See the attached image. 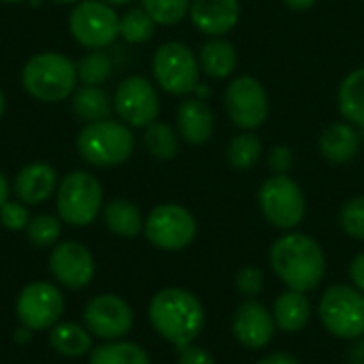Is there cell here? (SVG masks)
Wrapping results in <instances>:
<instances>
[{
    "label": "cell",
    "mask_w": 364,
    "mask_h": 364,
    "mask_svg": "<svg viewBox=\"0 0 364 364\" xmlns=\"http://www.w3.org/2000/svg\"><path fill=\"white\" fill-rule=\"evenodd\" d=\"M151 328L173 348L192 346L205 328V307L186 288H162L147 307Z\"/></svg>",
    "instance_id": "1"
},
{
    "label": "cell",
    "mask_w": 364,
    "mask_h": 364,
    "mask_svg": "<svg viewBox=\"0 0 364 364\" xmlns=\"http://www.w3.org/2000/svg\"><path fill=\"white\" fill-rule=\"evenodd\" d=\"M271 269L288 290L311 292L326 277L322 245L305 232H286L271 245Z\"/></svg>",
    "instance_id": "2"
},
{
    "label": "cell",
    "mask_w": 364,
    "mask_h": 364,
    "mask_svg": "<svg viewBox=\"0 0 364 364\" xmlns=\"http://www.w3.org/2000/svg\"><path fill=\"white\" fill-rule=\"evenodd\" d=\"M77 64L58 51L32 55L21 70L23 90L41 102L66 100L77 87Z\"/></svg>",
    "instance_id": "3"
},
{
    "label": "cell",
    "mask_w": 364,
    "mask_h": 364,
    "mask_svg": "<svg viewBox=\"0 0 364 364\" xmlns=\"http://www.w3.org/2000/svg\"><path fill=\"white\" fill-rule=\"evenodd\" d=\"M77 151L92 166H119L132 156L134 136L128 124L113 119L90 122L77 136Z\"/></svg>",
    "instance_id": "4"
},
{
    "label": "cell",
    "mask_w": 364,
    "mask_h": 364,
    "mask_svg": "<svg viewBox=\"0 0 364 364\" xmlns=\"http://www.w3.org/2000/svg\"><path fill=\"white\" fill-rule=\"evenodd\" d=\"M318 316L333 337L343 341L360 339L364 337V292L350 284L326 288L318 305Z\"/></svg>",
    "instance_id": "5"
},
{
    "label": "cell",
    "mask_w": 364,
    "mask_h": 364,
    "mask_svg": "<svg viewBox=\"0 0 364 364\" xmlns=\"http://www.w3.org/2000/svg\"><path fill=\"white\" fill-rule=\"evenodd\" d=\"M102 186L94 175L73 171L55 190L58 218L68 226H90L102 213Z\"/></svg>",
    "instance_id": "6"
},
{
    "label": "cell",
    "mask_w": 364,
    "mask_h": 364,
    "mask_svg": "<svg viewBox=\"0 0 364 364\" xmlns=\"http://www.w3.org/2000/svg\"><path fill=\"white\" fill-rule=\"evenodd\" d=\"M258 207L264 220L279 230H294L307 211L301 186L288 175H273L260 186Z\"/></svg>",
    "instance_id": "7"
},
{
    "label": "cell",
    "mask_w": 364,
    "mask_h": 364,
    "mask_svg": "<svg viewBox=\"0 0 364 364\" xmlns=\"http://www.w3.org/2000/svg\"><path fill=\"white\" fill-rule=\"evenodd\" d=\"M151 70L156 83L173 96H186L198 85V60L194 51L179 41H168L156 49Z\"/></svg>",
    "instance_id": "8"
},
{
    "label": "cell",
    "mask_w": 364,
    "mask_h": 364,
    "mask_svg": "<svg viewBox=\"0 0 364 364\" xmlns=\"http://www.w3.org/2000/svg\"><path fill=\"white\" fill-rule=\"evenodd\" d=\"M198 232L196 218L181 205L164 203L149 211L145 218L143 235L145 239L162 252L186 250Z\"/></svg>",
    "instance_id": "9"
},
{
    "label": "cell",
    "mask_w": 364,
    "mask_h": 364,
    "mask_svg": "<svg viewBox=\"0 0 364 364\" xmlns=\"http://www.w3.org/2000/svg\"><path fill=\"white\" fill-rule=\"evenodd\" d=\"M66 309L62 290L51 282H30L21 288L15 301V316L21 326L32 333L53 328Z\"/></svg>",
    "instance_id": "10"
},
{
    "label": "cell",
    "mask_w": 364,
    "mask_h": 364,
    "mask_svg": "<svg viewBox=\"0 0 364 364\" xmlns=\"http://www.w3.org/2000/svg\"><path fill=\"white\" fill-rule=\"evenodd\" d=\"M68 28L79 45L102 49L119 36V17L102 0H81L68 17Z\"/></svg>",
    "instance_id": "11"
},
{
    "label": "cell",
    "mask_w": 364,
    "mask_h": 364,
    "mask_svg": "<svg viewBox=\"0 0 364 364\" xmlns=\"http://www.w3.org/2000/svg\"><path fill=\"white\" fill-rule=\"evenodd\" d=\"M83 326L94 339L119 341L134 326V309L119 294H96L83 307Z\"/></svg>",
    "instance_id": "12"
},
{
    "label": "cell",
    "mask_w": 364,
    "mask_h": 364,
    "mask_svg": "<svg viewBox=\"0 0 364 364\" xmlns=\"http://www.w3.org/2000/svg\"><path fill=\"white\" fill-rule=\"evenodd\" d=\"M226 113L235 126L243 130L260 128L269 115V98L264 85L250 75L237 77L228 83L224 92Z\"/></svg>",
    "instance_id": "13"
},
{
    "label": "cell",
    "mask_w": 364,
    "mask_h": 364,
    "mask_svg": "<svg viewBox=\"0 0 364 364\" xmlns=\"http://www.w3.org/2000/svg\"><path fill=\"white\" fill-rule=\"evenodd\" d=\"M113 107L124 124L134 128H147L158 119L160 113L158 92L151 81L141 75H132L117 85Z\"/></svg>",
    "instance_id": "14"
},
{
    "label": "cell",
    "mask_w": 364,
    "mask_h": 364,
    "mask_svg": "<svg viewBox=\"0 0 364 364\" xmlns=\"http://www.w3.org/2000/svg\"><path fill=\"white\" fill-rule=\"evenodd\" d=\"M49 273L68 290H83L96 275L92 252L79 241H60L49 254Z\"/></svg>",
    "instance_id": "15"
},
{
    "label": "cell",
    "mask_w": 364,
    "mask_h": 364,
    "mask_svg": "<svg viewBox=\"0 0 364 364\" xmlns=\"http://www.w3.org/2000/svg\"><path fill=\"white\" fill-rule=\"evenodd\" d=\"M232 333L243 348L264 350L277 333L273 311L256 299H245L232 316Z\"/></svg>",
    "instance_id": "16"
},
{
    "label": "cell",
    "mask_w": 364,
    "mask_h": 364,
    "mask_svg": "<svg viewBox=\"0 0 364 364\" xmlns=\"http://www.w3.org/2000/svg\"><path fill=\"white\" fill-rule=\"evenodd\" d=\"M190 19L207 36L228 34L241 15L239 0H190Z\"/></svg>",
    "instance_id": "17"
},
{
    "label": "cell",
    "mask_w": 364,
    "mask_h": 364,
    "mask_svg": "<svg viewBox=\"0 0 364 364\" xmlns=\"http://www.w3.org/2000/svg\"><path fill=\"white\" fill-rule=\"evenodd\" d=\"M11 188L17 200H21L23 205H32V207L43 205L58 190V175L53 166L45 162H32V164H26L15 175V181Z\"/></svg>",
    "instance_id": "18"
},
{
    "label": "cell",
    "mask_w": 364,
    "mask_h": 364,
    "mask_svg": "<svg viewBox=\"0 0 364 364\" xmlns=\"http://www.w3.org/2000/svg\"><path fill=\"white\" fill-rule=\"evenodd\" d=\"M363 128L350 122H333L320 134V154L333 164H346L354 160L363 147Z\"/></svg>",
    "instance_id": "19"
},
{
    "label": "cell",
    "mask_w": 364,
    "mask_h": 364,
    "mask_svg": "<svg viewBox=\"0 0 364 364\" xmlns=\"http://www.w3.org/2000/svg\"><path fill=\"white\" fill-rule=\"evenodd\" d=\"M213 113L200 98H188L177 109V132L190 145H203L213 134Z\"/></svg>",
    "instance_id": "20"
},
{
    "label": "cell",
    "mask_w": 364,
    "mask_h": 364,
    "mask_svg": "<svg viewBox=\"0 0 364 364\" xmlns=\"http://www.w3.org/2000/svg\"><path fill=\"white\" fill-rule=\"evenodd\" d=\"M273 318L279 331L294 335L301 333L311 320V301L305 292L286 290L273 303Z\"/></svg>",
    "instance_id": "21"
},
{
    "label": "cell",
    "mask_w": 364,
    "mask_h": 364,
    "mask_svg": "<svg viewBox=\"0 0 364 364\" xmlns=\"http://www.w3.org/2000/svg\"><path fill=\"white\" fill-rule=\"evenodd\" d=\"M102 222L107 230L122 239H134L143 232L145 220L141 209L128 198H113L102 207Z\"/></svg>",
    "instance_id": "22"
},
{
    "label": "cell",
    "mask_w": 364,
    "mask_h": 364,
    "mask_svg": "<svg viewBox=\"0 0 364 364\" xmlns=\"http://www.w3.org/2000/svg\"><path fill=\"white\" fill-rule=\"evenodd\" d=\"M49 348L64 358H81L94 350V337L83 324L60 320L49 328Z\"/></svg>",
    "instance_id": "23"
},
{
    "label": "cell",
    "mask_w": 364,
    "mask_h": 364,
    "mask_svg": "<svg viewBox=\"0 0 364 364\" xmlns=\"http://www.w3.org/2000/svg\"><path fill=\"white\" fill-rule=\"evenodd\" d=\"M198 66L205 75L213 79H226L237 68V49L230 41L215 36L200 47Z\"/></svg>",
    "instance_id": "24"
},
{
    "label": "cell",
    "mask_w": 364,
    "mask_h": 364,
    "mask_svg": "<svg viewBox=\"0 0 364 364\" xmlns=\"http://www.w3.org/2000/svg\"><path fill=\"white\" fill-rule=\"evenodd\" d=\"M337 102L343 119L364 130V66L352 70L341 81Z\"/></svg>",
    "instance_id": "25"
},
{
    "label": "cell",
    "mask_w": 364,
    "mask_h": 364,
    "mask_svg": "<svg viewBox=\"0 0 364 364\" xmlns=\"http://www.w3.org/2000/svg\"><path fill=\"white\" fill-rule=\"evenodd\" d=\"M87 364H151L147 350L134 341H105L90 352Z\"/></svg>",
    "instance_id": "26"
},
{
    "label": "cell",
    "mask_w": 364,
    "mask_h": 364,
    "mask_svg": "<svg viewBox=\"0 0 364 364\" xmlns=\"http://www.w3.org/2000/svg\"><path fill=\"white\" fill-rule=\"evenodd\" d=\"M73 111L79 119L90 124V122L109 119L113 105H111L107 92L100 90L98 85H83V87L75 90V94H73Z\"/></svg>",
    "instance_id": "27"
},
{
    "label": "cell",
    "mask_w": 364,
    "mask_h": 364,
    "mask_svg": "<svg viewBox=\"0 0 364 364\" xmlns=\"http://www.w3.org/2000/svg\"><path fill=\"white\" fill-rule=\"evenodd\" d=\"M262 158V141L254 132H243L235 136L226 147V160L239 171H247Z\"/></svg>",
    "instance_id": "28"
},
{
    "label": "cell",
    "mask_w": 364,
    "mask_h": 364,
    "mask_svg": "<svg viewBox=\"0 0 364 364\" xmlns=\"http://www.w3.org/2000/svg\"><path fill=\"white\" fill-rule=\"evenodd\" d=\"M156 26L158 23L151 19V15L143 6L130 9L119 17V36L126 43L141 45V43H147L156 34Z\"/></svg>",
    "instance_id": "29"
},
{
    "label": "cell",
    "mask_w": 364,
    "mask_h": 364,
    "mask_svg": "<svg viewBox=\"0 0 364 364\" xmlns=\"http://www.w3.org/2000/svg\"><path fill=\"white\" fill-rule=\"evenodd\" d=\"M145 147L147 151L158 158V160H171L177 156L179 151V139L177 132L173 130V126L162 124V122H154L147 126L145 130Z\"/></svg>",
    "instance_id": "30"
},
{
    "label": "cell",
    "mask_w": 364,
    "mask_h": 364,
    "mask_svg": "<svg viewBox=\"0 0 364 364\" xmlns=\"http://www.w3.org/2000/svg\"><path fill=\"white\" fill-rule=\"evenodd\" d=\"M23 232L32 247H53L55 243H60L62 220L49 213H38L30 218Z\"/></svg>",
    "instance_id": "31"
},
{
    "label": "cell",
    "mask_w": 364,
    "mask_h": 364,
    "mask_svg": "<svg viewBox=\"0 0 364 364\" xmlns=\"http://www.w3.org/2000/svg\"><path fill=\"white\" fill-rule=\"evenodd\" d=\"M111 73L113 62L100 49H92L77 62V77L83 85H100L111 77Z\"/></svg>",
    "instance_id": "32"
},
{
    "label": "cell",
    "mask_w": 364,
    "mask_h": 364,
    "mask_svg": "<svg viewBox=\"0 0 364 364\" xmlns=\"http://www.w3.org/2000/svg\"><path fill=\"white\" fill-rule=\"evenodd\" d=\"M143 9L160 26H175L190 13V0H143Z\"/></svg>",
    "instance_id": "33"
},
{
    "label": "cell",
    "mask_w": 364,
    "mask_h": 364,
    "mask_svg": "<svg viewBox=\"0 0 364 364\" xmlns=\"http://www.w3.org/2000/svg\"><path fill=\"white\" fill-rule=\"evenodd\" d=\"M339 224L346 235L364 241V196L348 200L339 211Z\"/></svg>",
    "instance_id": "34"
},
{
    "label": "cell",
    "mask_w": 364,
    "mask_h": 364,
    "mask_svg": "<svg viewBox=\"0 0 364 364\" xmlns=\"http://www.w3.org/2000/svg\"><path fill=\"white\" fill-rule=\"evenodd\" d=\"M30 218L32 215L28 211V205H23L21 200H6L0 207V224L11 232H23Z\"/></svg>",
    "instance_id": "35"
},
{
    "label": "cell",
    "mask_w": 364,
    "mask_h": 364,
    "mask_svg": "<svg viewBox=\"0 0 364 364\" xmlns=\"http://www.w3.org/2000/svg\"><path fill=\"white\" fill-rule=\"evenodd\" d=\"M237 290L245 299H256L264 290V271L258 267H245L237 275Z\"/></svg>",
    "instance_id": "36"
},
{
    "label": "cell",
    "mask_w": 364,
    "mask_h": 364,
    "mask_svg": "<svg viewBox=\"0 0 364 364\" xmlns=\"http://www.w3.org/2000/svg\"><path fill=\"white\" fill-rule=\"evenodd\" d=\"M294 166V154L288 145H277L269 154V168L273 175H288V171Z\"/></svg>",
    "instance_id": "37"
},
{
    "label": "cell",
    "mask_w": 364,
    "mask_h": 364,
    "mask_svg": "<svg viewBox=\"0 0 364 364\" xmlns=\"http://www.w3.org/2000/svg\"><path fill=\"white\" fill-rule=\"evenodd\" d=\"M177 364H215V358L211 356L209 350L192 343L179 350L177 354Z\"/></svg>",
    "instance_id": "38"
},
{
    "label": "cell",
    "mask_w": 364,
    "mask_h": 364,
    "mask_svg": "<svg viewBox=\"0 0 364 364\" xmlns=\"http://www.w3.org/2000/svg\"><path fill=\"white\" fill-rule=\"evenodd\" d=\"M350 279H352V286H356L360 292H364V252L354 256L350 264Z\"/></svg>",
    "instance_id": "39"
},
{
    "label": "cell",
    "mask_w": 364,
    "mask_h": 364,
    "mask_svg": "<svg viewBox=\"0 0 364 364\" xmlns=\"http://www.w3.org/2000/svg\"><path fill=\"white\" fill-rule=\"evenodd\" d=\"M346 363L348 364H364V337L354 339L348 354H346Z\"/></svg>",
    "instance_id": "40"
},
{
    "label": "cell",
    "mask_w": 364,
    "mask_h": 364,
    "mask_svg": "<svg viewBox=\"0 0 364 364\" xmlns=\"http://www.w3.org/2000/svg\"><path fill=\"white\" fill-rule=\"evenodd\" d=\"M256 364H301V360L294 358L292 354H286V352H273V354L262 356Z\"/></svg>",
    "instance_id": "41"
},
{
    "label": "cell",
    "mask_w": 364,
    "mask_h": 364,
    "mask_svg": "<svg viewBox=\"0 0 364 364\" xmlns=\"http://www.w3.org/2000/svg\"><path fill=\"white\" fill-rule=\"evenodd\" d=\"M11 183H9V179L4 177V173L0 171V207L9 200V194H11Z\"/></svg>",
    "instance_id": "42"
},
{
    "label": "cell",
    "mask_w": 364,
    "mask_h": 364,
    "mask_svg": "<svg viewBox=\"0 0 364 364\" xmlns=\"http://www.w3.org/2000/svg\"><path fill=\"white\" fill-rule=\"evenodd\" d=\"M284 2L294 11H307L316 4V0H284Z\"/></svg>",
    "instance_id": "43"
},
{
    "label": "cell",
    "mask_w": 364,
    "mask_h": 364,
    "mask_svg": "<svg viewBox=\"0 0 364 364\" xmlns=\"http://www.w3.org/2000/svg\"><path fill=\"white\" fill-rule=\"evenodd\" d=\"M30 337H32V331H30V328H26V326H21V328L13 335V339H15L17 343H28V341H30Z\"/></svg>",
    "instance_id": "44"
},
{
    "label": "cell",
    "mask_w": 364,
    "mask_h": 364,
    "mask_svg": "<svg viewBox=\"0 0 364 364\" xmlns=\"http://www.w3.org/2000/svg\"><path fill=\"white\" fill-rule=\"evenodd\" d=\"M102 2H107V4H111V6H122V4H128V2H132V0H102Z\"/></svg>",
    "instance_id": "45"
},
{
    "label": "cell",
    "mask_w": 364,
    "mask_h": 364,
    "mask_svg": "<svg viewBox=\"0 0 364 364\" xmlns=\"http://www.w3.org/2000/svg\"><path fill=\"white\" fill-rule=\"evenodd\" d=\"M53 2H58V4H77L81 0H53Z\"/></svg>",
    "instance_id": "46"
},
{
    "label": "cell",
    "mask_w": 364,
    "mask_h": 364,
    "mask_svg": "<svg viewBox=\"0 0 364 364\" xmlns=\"http://www.w3.org/2000/svg\"><path fill=\"white\" fill-rule=\"evenodd\" d=\"M2 113H4V94L0 92V117H2Z\"/></svg>",
    "instance_id": "47"
},
{
    "label": "cell",
    "mask_w": 364,
    "mask_h": 364,
    "mask_svg": "<svg viewBox=\"0 0 364 364\" xmlns=\"http://www.w3.org/2000/svg\"><path fill=\"white\" fill-rule=\"evenodd\" d=\"M0 2H4V4H13V2H23V0H0Z\"/></svg>",
    "instance_id": "48"
}]
</instances>
